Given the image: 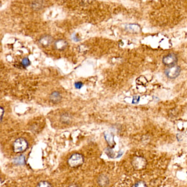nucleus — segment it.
Masks as SVG:
<instances>
[{
  "label": "nucleus",
  "instance_id": "f257e3e1",
  "mask_svg": "<svg viewBox=\"0 0 187 187\" xmlns=\"http://www.w3.org/2000/svg\"><path fill=\"white\" fill-rule=\"evenodd\" d=\"M29 146L27 141L23 138H19L14 141L13 150L14 153H22L25 151Z\"/></svg>",
  "mask_w": 187,
  "mask_h": 187
},
{
  "label": "nucleus",
  "instance_id": "f03ea898",
  "mask_svg": "<svg viewBox=\"0 0 187 187\" xmlns=\"http://www.w3.org/2000/svg\"><path fill=\"white\" fill-rule=\"evenodd\" d=\"M84 162V156L79 153H75L69 157L68 164L72 168H76L81 166Z\"/></svg>",
  "mask_w": 187,
  "mask_h": 187
},
{
  "label": "nucleus",
  "instance_id": "7ed1b4c3",
  "mask_svg": "<svg viewBox=\"0 0 187 187\" xmlns=\"http://www.w3.org/2000/svg\"><path fill=\"white\" fill-rule=\"evenodd\" d=\"M132 164L135 170H141L146 167L147 161L146 159L143 156H136L133 158Z\"/></svg>",
  "mask_w": 187,
  "mask_h": 187
},
{
  "label": "nucleus",
  "instance_id": "20e7f679",
  "mask_svg": "<svg viewBox=\"0 0 187 187\" xmlns=\"http://www.w3.org/2000/svg\"><path fill=\"white\" fill-rule=\"evenodd\" d=\"M180 73V68L179 66L174 65L170 66L165 70L166 75L171 79L178 77Z\"/></svg>",
  "mask_w": 187,
  "mask_h": 187
},
{
  "label": "nucleus",
  "instance_id": "39448f33",
  "mask_svg": "<svg viewBox=\"0 0 187 187\" xmlns=\"http://www.w3.org/2000/svg\"><path fill=\"white\" fill-rule=\"evenodd\" d=\"M177 60H178V59H177V55L173 53L166 55L162 59L163 63L165 65L169 66V67L175 65L177 62Z\"/></svg>",
  "mask_w": 187,
  "mask_h": 187
},
{
  "label": "nucleus",
  "instance_id": "423d86ee",
  "mask_svg": "<svg viewBox=\"0 0 187 187\" xmlns=\"http://www.w3.org/2000/svg\"><path fill=\"white\" fill-rule=\"evenodd\" d=\"M104 135L105 139L110 148H113L115 144V141H114V135L109 132H104Z\"/></svg>",
  "mask_w": 187,
  "mask_h": 187
},
{
  "label": "nucleus",
  "instance_id": "0eeeda50",
  "mask_svg": "<svg viewBox=\"0 0 187 187\" xmlns=\"http://www.w3.org/2000/svg\"><path fill=\"white\" fill-rule=\"evenodd\" d=\"M97 182L100 187H105L109 184V178H108L107 176H105L104 175H102L98 177Z\"/></svg>",
  "mask_w": 187,
  "mask_h": 187
},
{
  "label": "nucleus",
  "instance_id": "6e6552de",
  "mask_svg": "<svg viewBox=\"0 0 187 187\" xmlns=\"http://www.w3.org/2000/svg\"><path fill=\"white\" fill-rule=\"evenodd\" d=\"M55 47L59 50H63L66 48L68 45L66 41L63 40H59L55 42Z\"/></svg>",
  "mask_w": 187,
  "mask_h": 187
},
{
  "label": "nucleus",
  "instance_id": "1a4fd4ad",
  "mask_svg": "<svg viewBox=\"0 0 187 187\" xmlns=\"http://www.w3.org/2000/svg\"><path fill=\"white\" fill-rule=\"evenodd\" d=\"M62 97L58 92H54L50 96V100L53 103H58L61 100Z\"/></svg>",
  "mask_w": 187,
  "mask_h": 187
},
{
  "label": "nucleus",
  "instance_id": "9d476101",
  "mask_svg": "<svg viewBox=\"0 0 187 187\" xmlns=\"http://www.w3.org/2000/svg\"><path fill=\"white\" fill-rule=\"evenodd\" d=\"M13 163L16 165H23L25 164V158L23 155L14 158L13 160Z\"/></svg>",
  "mask_w": 187,
  "mask_h": 187
},
{
  "label": "nucleus",
  "instance_id": "9b49d317",
  "mask_svg": "<svg viewBox=\"0 0 187 187\" xmlns=\"http://www.w3.org/2000/svg\"><path fill=\"white\" fill-rule=\"evenodd\" d=\"M52 37L49 36H44L40 39V43L42 46L44 47H46V46H48L50 45V44L52 42Z\"/></svg>",
  "mask_w": 187,
  "mask_h": 187
},
{
  "label": "nucleus",
  "instance_id": "f8f14e48",
  "mask_svg": "<svg viewBox=\"0 0 187 187\" xmlns=\"http://www.w3.org/2000/svg\"><path fill=\"white\" fill-rule=\"evenodd\" d=\"M36 187H52L50 183L47 181H41L37 184Z\"/></svg>",
  "mask_w": 187,
  "mask_h": 187
},
{
  "label": "nucleus",
  "instance_id": "ddd939ff",
  "mask_svg": "<svg viewBox=\"0 0 187 187\" xmlns=\"http://www.w3.org/2000/svg\"><path fill=\"white\" fill-rule=\"evenodd\" d=\"M132 187H147L146 184L143 181H139L133 185Z\"/></svg>",
  "mask_w": 187,
  "mask_h": 187
},
{
  "label": "nucleus",
  "instance_id": "4468645a",
  "mask_svg": "<svg viewBox=\"0 0 187 187\" xmlns=\"http://www.w3.org/2000/svg\"><path fill=\"white\" fill-rule=\"evenodd\" d=\"M22 64L23 65V66L24 67H27L29 66L30 65V61L27 58H23L22 62Z\"/></svg>",
  "mask_w": 187,
  "mask_h": 187
},
{
  "label": "nucleus",
  "instance_id": "2eb2a0df",
  "mask_svg": "<svg viewBox=\"0 0 187 187\" xmlns=\"http://www.w3.org/2000/svg\"><path fill=\"white\" fill-rule=\"evenodd\" d=\"M105 153L107 154L108 156L110 157H113L112 156H114V154L112 152V151H111L110 148H107L106 149L105 151Z\"/></svg>",
  "mask_w": 187,
  "mask_h": 187
},
{
  "label": "nucleus",
  "instance_id": "dca6fc26",
  "mask_svg": "<svg viewBox=\"0 0 187 187\" xmlns=\"http://www.w3.org/2000/svg\"><path fill=\"white\" fill-rule=\"evenodd\" d=\"M83 86V83L82 82H77L75 84V87L77 89H80Z\"/></svg>",
  "mask_w": 187,
  "mask_h": 187
},
{
  "label": "nucleus",
  "instance_id": "f3484780",
  "mask_svg": "<svg viewBox=\"0 0 187 187\" xmlns=\"http://www.w3.org/2000/svg\"><path fill=\"white\" fill-rule=\"evenodd\" d=\"M139 99H140V97L139 96H135L133 99L132 103L133 104H137L139 102Z\"/></svg>",
  "mask_w": 187,
  "mask_h": 187
},
{
  "label": "nucleus",
  "instance_id": "a211bd4d",
  "mask_svg": "<svg viewBox=\"0 0 187 187\" xmlns=\"http://www.w3.org/2000/svg\"><path fill=\"white\" fill-rule=\"evenodd\" d=\"M1 122H2V121L3 115V113H4V110L2 107H1Z\"/></svg>",
  "mask_w": 187,
  "mask_h": 187
},
{
  "label": "nucleus",
  "instance_id": "6ab92c4d",
  "mask_svg": "<svg viewBox=\"0 0 187 187\" xmlns=\"http://www.w3.org/2000/svg\"><path fill=\"white\" fill-rule=\"evenodd\" d=\"M69 187H80L79 185L76 184H72V185H70Z\"/></svg>",
  "mask_w": 187,
  "mask_h": 187
}]
</instances>
